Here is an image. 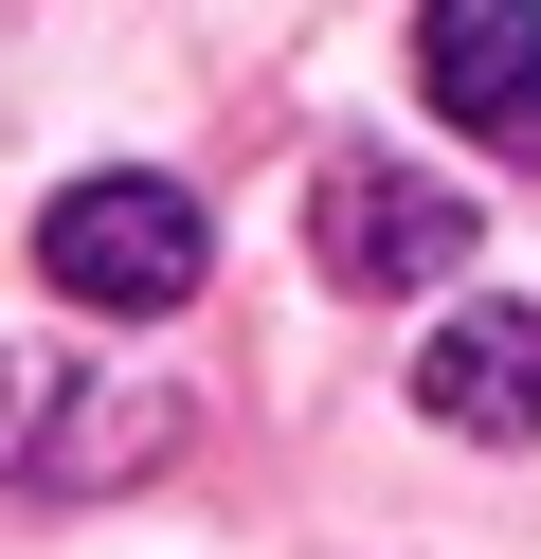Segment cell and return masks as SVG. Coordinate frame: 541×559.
<instances>
[{
  "instance_id": "obj_2",
  "label": "cell",
  "mask_w": 541,
  "mask_h": 559,
  "mask_svg": "<svg viewBox=\"0 0 541 559\" xmlns=\"http://www.w3.org/2000/svg\"><path fill=\"white\" fill-rule=\"evenodd\" d=\"M415 91L487 163H541V0H415Z\"/></svg>"
},
{
  "instance_id": "obj_1",
  "label": "cell",
  "mask_w": 541,
  "mask_h": 559,
  "mask_svg": "<svg viewBox=\"0 0 541 559\" xmlns=\"http://www.w3.org/2000/svg\"><path fill=\"white\" fill-rule=\"evenodd\" d=\"M36 271H55L72 307H108V325H163V307L216 271V217L163 181V163H108V181H72L55 217H36Z\"/></svg>"
},
{
  "instance_id": "obj_5",
  "label": "cell",
  "mask_w": 541,
  "mask_h": 559,
  "mask_svg": "<svg viewBox=\"0 0 541 559\" xmlns=\"http://www.w3.org/2000/svg\"><path fill=\"white\" fill-rule=\"evenodd\" d=\"M0 487H91L72 469V379L55 361H0Z\"/></svg>"
},
{
  "instance_id": "obj_4",
  "label": "cell",
  "mask_w": 541,
  "mask_h": 559,
  "mask_svg": "<svg viewBox=\"0 0 541 559\" xmlns=\"http://www.w3.org/2000/svg\"><path fill=\"white\" fill-rule=\"evenodd\" d=\"M415 397H433V433L524 451V433H541V307H469V325H433V343H415Z\"/></svg>"
},
{
  "instance_id": "obj_3",
  "label": "cell",
  "mask_w": 541,
  "mask_h": 559,
  "mask_svg": "<svg viewBox=\"0 0 541 559\" xmlns=\"http://www.w3.org/2000/svg\"><path fill=\"white\" fill-rule=\"evenodd\" d=\"M307 235H325V271H343V289H433V271H469V181H415V163H325Z\"/></svg>"
}]
</instances>
